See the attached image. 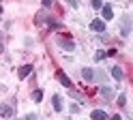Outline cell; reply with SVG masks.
<instances>
[{
	"instance_id": "obj_1",
	"label": "cell",
	"mask_w": 133,
	"mask_h": 120,
	"mask_svg": "<svg viewBox=\"0 0 133 120\" xmlns=\"http://www.w3.org/2000/svg\"><path fill=\"white\" fill-rule=\"evenodd\" d=\"M56 77H58V82H60L62 86H64V88H71V79H69V77H66V73L64 71H56Z\"/></svg>"
},
{
	"instance_id": "obj_2",
	"label": "cell",
	"mask_w": 133,
	"mask_h": 120,
	"mask_svg": "<svg viewBox=\"0 0 133 120\" xmlns=\"http://www.w3.org/2000/svg\"><path fill=\"white\" fill-rule=\"evenodd\" d=\"M90 28H92L95 32H103L105 30V22L103 19H92L90 22Z\"/></svg>"
},
{
	"instance_id": "obj_3",
	"label": "cell",
	"mask_w": 133,
	"mask_h": 120,
	"mask_svg": "<svg viewBox=\"0 0 133 120\" xmlns=\"http://www.w3.org/2000/svg\"><path fill=\"white\" fill-rule=\"evenodd\" d=\"M58 43H60V47H62V49H69V51L75 47V43H73L71 39H66V37H60V39H58Z\"/></svg>"
},
{
	"instance_id": "obj_4",
	"label": "cell",
	"mask_w": 133,
	"mask_h": 120,
	"mask_svg": "<svg viewBox=\"0 0 133 120\" xmlns=\"http://www.w3.org/2000/svg\"><path fill=\"white\" fill-rule=\"evenodd\" d=\"M90 118L92 120H107V114L103 109H95V111H90Z\"/></svg>"
},
{
	"instance_id": "obj_5",
	"label": "cell",
	"mask_w": 133,
	"mask_h": 120,
	"mask_svg": "<svg viewBox=\"0 0 133 120\" xmlns=\"http://www.w3.org/2000/svg\"><path fill=\"white\" fill-rule=\"evenodd\" d=\"M101 11H103V19H105V22H110L112 17H114V11H112V6H110V4H103Z\"/></svg>"
},
{
	"instance_id": "obj_6",
	"label": "cell",
	"mask_w": 133,
	"mask_h": 120,
	"mask_svg": "<svg viewBox=\"0 0 133 120\" xmlns=\"http://www.w3.org/2000/svg\"><path fill=\"white\" fill-rule=\"evenodd\" d=\"M30 73H32V64H24V66H19V71H17L19 77H28Z\"/></svg>"
},
{
	"instance_id": "obj_7",
	"label": "cell",
	"mask_w": 133,
	"mask_h": 120,
	"mask_svg": "<svg viewBox=\"0 0 133 120\" xmlns=\"http://www.w3.org/2000/svg\"><path fill=\"white\" fill-rule=\"evenodd\" d=\"M52 103H54V109H56V111H62V99H60V94H54V97H52Z\"/></svg>"
},
{
	"instance_id": "obj_8",
	"label": "cell",
	"mask_w": 133,
	"mask_h": 120,
	"mask_svg": "<svg viewBox=\"0 0 133 120\" xmlns=\"http://www.w3.org/2000/svg\"><path fill=\"white\" fill-rule=\"evenodd\" d=\"M82 77H84V82H92L95 79V71L92 69H84V71H82Z\"/></svg>"
},
{
	"instance_id": "obj_9",
	"label": "cell",
	"mask_w": 133,
	"mask_h": 120,
	"mask_svg": "<svg viewBox=\"0 0 133 120\" xmlns=\"http://www.w3.org/2000/svg\"><path fill=\"white\" fill-rule=\"evenodd\" d=\"M112 75H114V79H118V82L124 77V73H122V69H120V66H114V69H112Z\"/></svg>"
},
{
	"instance_id": "obj_10",
	"label": "cell",
	"mask_w": 133,
	"mask_h": 120,
	"mask_svg": "<svg viewBox=\"0 0 133 120\" xmlns=\"http://www.w3.org/2000/svg\"><path fill=\"white\" fill-rule=\"evenodd\" d=\"M112 94H114V92H112V88H107V86H103V88H101V97H103V99L110 101V99H112Z\"/></svg>"
},
{
	"instance_id": "obj_11",
	"label": "cell",
	"mask_w": 133,
	"mask_h": 120,
	"mask_svg": "<svg viewBox=\"0 0 133 120\" xmlns=\"http://www.w3.org/2000/svg\"><path fill=\"white\" fill-rule=\"evenodd\" d=\"M0 111H2L4 118H11V116H13V109H11L9 105H2V107H0Z\"/></svg>"
},
{
	"instance_id": "obj_12",
	"label": "cell",
	"mask_w": 133,
	"mask_h": 120,
	"mask_svg": "<svg viewBox=\"0 0 133 120\" xmlns=\"http://www.w3.org/2000/svg\"><path fill=\"white\" fill-rule=\"evenodd\" d=\"M32 99H35L37 103H41V99H43V92H41V90H35V92H32Z\"/></svg>"
},
{
	"instance_id": "obj_13",
	"label": "cell",
	"mask_w": 133,
	"mask_h": 120,
	"mask_svg": "<svg viewBox=\"0 0 133 120\" xmlns=\"http://www.w3.org/2000/svg\"><path fill=\"white\" fill-rule=\"evenodd\" d=\"M92 9H103V2L101 0H92Z\"/></svg>"
},
{
	"instance_id": "obj_14",
	"label": "cell",
	"mask_w": 133,
	"mask_h": 120,
	"mask_svg": "<svg viewBox=\"0 0 133 120\" xmlns=\"http://www.w3.org/2000/svg\"><path fill=\"white\" fill-rule=\"evenodd\" d=\"M105 56H107V54H105V51H97V54H95V58H97V60H103Z\"/></svg>"
},
{
	"instance_id": "obj_15",
	"label": "cell",
	"mask_w": 133,
	"mask_h": 120,
	"mask_svg": "<svg viewBox=\"0 0 133 120\" xmlns=\"http://www.w3.org/2000/svg\"><path fill=\"white\" fill-rule=\"evenodd\" d=\"M54 2H56V0H43V6H45V9H47V6H52V4H54Z\"/></svg>"
},
{
	"instance_id": "obj_16",
	"label": "cell",
	"mask_w": 133,
	"mask_h": 120,
	"mask_svg": "<svg viewBox=\"0 0 133 120\" xmlns=\"http://www.w3.org/2000/svg\"><path fill=\"white\" fill-rule=\"evenodd\" d=\"M24 120H37V114H30V116H26Z\"/></svg>"
},
{
	"instance_id": "obj_17",
	"label": "cell",
	"mask_w": 133,
	"mask_h": 120,
	"mask_svg": "<svg viewBox=\"0 0 133 120\" xmlns=\"http://www.w3.org/2000/svg\"><path fill=\"white\" fill-rule=\"evenodd\" d=\"M110 120H122V118H120V116H118V114H116V116H112V118H110Z\"/></svg>"
},
{
	"instance_id": "obj_18",
	"label": "cell",
	"mask_w": 133,
	"mask_h": 120,
	"mask_svg": "<svg viewBox=\"0 0 133 120\" xmlns=\"http://www.w3.org/2000/svg\"><path fill=\"white\" fill-rule=\"evenodd\" d=\"M66 2H69L71 6H75V4H77V2H75V0H66Z\"/></svg>"
}]
</instances>
